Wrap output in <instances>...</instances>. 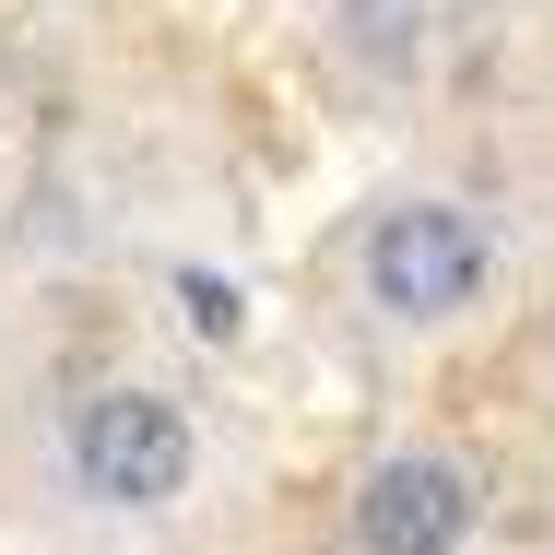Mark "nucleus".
Returning a JSON list of instances; mask_svg holds the SVG:
<instances>
[{
	"label": "nucleus",
	"instance_id": "obj_2",
	"mask_svg": "<svg viewBox=\"0 0 555 555\" xmlns=\"http://www.w3.org/2000/svg\"><path fill=\"white\" fill-rule=\"evenodd\" d=\"M496 272H508V236H496L485 202H461V190H390L378 214L354 224V308H366L378 332H402V343L485 320Z\"/></svg>",
	"mask_w": 555,
	"mask_h": 555
},
{
	"label": "nucleus",
	"instance_id": "obj_3",
	"mask_svg": "<svg viewBox=\"0 0 555 555\" xmlns=\"http://www.w3.org/2000/svg\"><path fill=\"white\" fill-rule=\"evenodd\" d=\"M485 532V473L449 438H390L343 485V544L354 555H473Z\"/></svg>",
	"mask_w": 555,
	"mask_h": 555
},
{
	"label": "nucleus",
	"instance_id": "obj_4",
	"mask_svg": "<svg viewBox=\"0 0 555 555\" xmlns=\"http://www.w3.org/2000/svg\"><path fill=\"white\" fill-rule=\"evenodd\" d=\"M332 36H343V60H366V72H414L438 24H426V0H343Z\"/></svg>",
	"mask_w": 555,
	"mask_h": 555
},
{
	"label": "nucleus",
	"instance_id": "obj_1",
	"mask_svg": "<svg viewBox=\"0 0 555 555\" xmlns=\"http://www.w3.org/2000/svg\"><path fill=\"white\" fill-rule=\"evenodd\" d=\"M48 461H60V496L83 520H118V532H154L202 496V414L190 390L166 378H83L48 426Z\"/></svg>",
	"mask_w": 555,
	"mask_h": 555
}]
</instances>
